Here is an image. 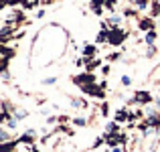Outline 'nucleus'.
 <instances>
[{
	"instance_id": "8",
	"label": "nucleus",
	"mask_w": 160,
	"mask_h": 152,
	"mask_svg": "<svg viewBox=\"0 0 160 152\" xmlns=\"http://www.w3.org/2000/svg\"><path fill=\"white\" fill-rule=\"evenodd\" d=\"M108 35H109V31L99 33V35H98V39H95V43H106V41H108Z\"/></svg>"
},
{
	"instance_id": "12",
	"label": "nucleus",
	"mask_w": 160,
	"mask_h": 152,
	"mask_svg": "<svg viewBox=\"0 0 160 152\" xmlns=\"http://www.w3.org/2000/svg\"><path fill=\"white\" fill-rule=\"evenodd\" d=\"M2 142H8V134L4 132V130H0V144H2Z\"/></svg>"
},
{
	"instance_id": "7",
	"label": "nucleus",
	"mask_w": 160,
	"mask_h": 152,
	"mask_svg": "<svg viewBox=\"0 0 160 152\" xmlns=\"http://www.w3.org/2000/svg\"><path fill=\"white\" fill-rule=\"evenodd\" d=\"M91 8H93V12L95 14H102V0H93V2H91Z\"/></svg>"
},
{
	"instance_id": "3",
	"label": "nucleus",
	"mask_w": 160,
	"mask_h": 152,
	"mask_svg": "<svg viewBox=\"0 0 160 152\" xmlns=\"http://www.w3.org/2000/svg\"><path fill=\"white\" fill-rule=\"evenodd\" d=\"M81 89L85 91V94H91V95H98V98H102V95H103L102 87H98V85H95V83H91V85H83Z\"/></svg>"
},
{
	"instance_id": "6",
	"label": "nucleus",
	"mask_w": 160,
	"mask_h": 152,
	"mask_svg": "<svg viewBox=\"0 0 160 152\" xmlns=\"http://www.w3.org/2000/svg\"><path fill=\"white\" fill-rule=\"evenodd\" d=\"M152 27H154V23L150 18H144L140 23V28H142V31H152Z\"/></svg>"
},
{
	"instance_id": "2",
	"label": "nucleus",
	"mask_w": 160,
	"mask_h": 152,
	"mask_svg": "<svg viewBox=\"0 0 160 152\" xmlns=\"http://www.w3.org/2000/svg\"><path fill=\"white\" fill-rule=\"evenodd\" d=\"M75 83H77V85H91V83H95V77L91 73H85V75H77V77H75Z\"/></svg>"
},
{
	"instance_id": "13",
	"label": "nucleus",
	"mask_w": 160,
	"mask_h": 152,
	"mask_svg": "<svg viewBox=\"0 0 160 152\" xmlns=\"http://www.w3.org/2000/svg\"><path fill=\"white\" fill-rule=\"evenodd\" d=\"M116 130H118V124H113V122H112V124H108V132H109V134L116 132Z\"/></svg>"
},
{
	"instance_id": "10",
	"label": "nucleus",
	"mask_w": 160,
	"mask_h": 152,
	"mask_svg": "<svg viewBox=\"0 0 160 152\" xmlns=\"http://www.w3.org/2000/svg\"><path fill=\"white\" fill-rule=\"evenodd\" d=\"M93 53H95V47H91V45H87V47L83 49V55H87V57H91Z\"/></svg>"
},
{
	"instance_id": "1",
	"label": "nucleus",
	"mask_w": 160,
	"mask_h": 152,
	"mask_svg": "<svg viewBox=\"0 0 160 152\" xmlns=\"http://www.w3.org/2000/svg\"><path fill=\"white\" fill-rule=\"evenodd\" d=\"M124 39H126V33L120 31L118 27H113L112 31H109V35H108V43L109 45H122V43H124Z\"/></svg>"
},
{
	"instance_id": "11",
	"label": "nucleus",
	"mask_w": 160,
	"mask_h": 152,
	"mask_svg": "<svg viewBox=\"0 0 160 152\" xmlns=\"http://www.w3.org/2000/svg\"><path fill=\"white\" fill-rule=\"evenodd\" d=\"M116 120H118V122H124V120H126V112H124V109L116 114Z\"/></svg>"
},
{
	"instance_id": "9",
	"label": "nucleus",
	"mask_w": 160,
	"mask_h": 152,
	"mask_svg": "<svg viewBox=\"0 0 160 152\" xmlns=\"http://www.w3.org/2000/svg\"><path fill=\"white\" fill-rule=\"evenodd\" d=\"M154 39H156V33H154V31H148V33H146V43H148V45H152Z\"/></svg>"
},
{
	"instance_id": "4",
	"label": "nucleus",
	"mask_w": 160,
	"mask_h": 152,
	"mask_svg": "<svg viewBox=\"0 0 160 152\" xmlns=\"http://www.w3.org/2000/svg\"><path fill=\"white\" fill-rule=\"evenodd\" d=\"M150 99H152V98H150L148 91H138V94L134 95V99H132V101H136V104H148Z\"/></svg>"
},
{
	"instance_id": "14",
	"label": "nucleus",
	"mask_w": 160,
	"mask_h": 152,
	"mask_svg": "<svg viewBox=\"0 0 160 152\" xmlns=\"http://www.w3.org/2000/svg\"><path fill=\"white\" fill-rule=\"evenodd\" d=\"M8 128H14V126H16V120H14V118H8Z\"/></svg>"
},
{
	"instance_id": "21",
	"label": "nucleus",
	"mask_w": 160,
	"mask_h": 152,
	"mask_svg": "<svg viewBox=\"0 0 160 152\" xmlns=\"http://www.w3.org/2000/svg\"><path fill=\"white\" fill-rule=\"evenodd\" d=\"M112 152H122V150H120V148H118V146H116V148H113Z\"/></svg>"
},
{
	"instance_id": "17",
	"label": "nucleus",
	"mask_w": 160,
	"mask_h": 152,
	"mask_svg": "<svg viewBox=\"0 0 160 152\" xmlns=\"http://www.w3.org/2000/svg\"><path fill=\"white\" fill-rule=\"evenodd\" d=\"M75 126H85V120H81V118H77V120H75Z\"/></svg>"
},
{
	"instance_id": "5",
	"label": "nucleus",
	"mask_w": 160,
	"mask_h": 152,
	"mask_svg": "<svg viewBox=\"0 0 160 152\" xmlns=\"http://www.w3.org/2000/svg\"><path fill=\"white\" fill-rule=\"evenodd\" d=\"M16 146V142H2L0 144V152H12Z\"/></svg>"
},
{
	"instance_id": "16",
	"label": "nucleus",
	"mask_w": 160,
	"mask_h": 152,
	"mask_svg": "<svg viewBox=\"0 0 160 152\" xmlns=\"http://www.w3.org/2000/svg\"><path fill=\"white\" fill-rule=\"evenodd\" d=\"M55 81H57V79H55V77H49V79H45V85H51V83H55Z\"/></svg>"
},
{
	"instance_id": "15",
	"label": "nucleus",
	"mask_w": 160,
	"mask_h": 152,
	"mask_svg": "<svg viewBox=\"0 0 160 152\" xmlns=\"http://www.w3.org/2000/svg\"><path fill=\"white\" fill-rule=\"evenodd\" d=\"M122 83H124V85H130L132 81H130V77H128V75H124V77H122Z\"/></svg>"
},
{
	"instance_id": "20",
	"label": "nucleus",
	"mask_w": 160,
	"mask_h": 152,
	"mask_svg": "<svg viewBox=\"0 0 160 152\" xmlns=\"http://www.w3.org/2000/svg\"><path fill=\"white\" fill-rule=\"evenodd\" d=\"M106 2H108V6H109V8L113 6V0H106Z\"/></svg>"
},
{
	"instance_id": "22",
	"label": "nucleus",
	"mask_w": 160,
	"mask_h": 152,
	"mask_svg": "<svg viewBox=\"0 0 160 152\" xmlns=\"http://www.w3.org/2000/svg\"><path fill=\"white\" fill-rule=\"evenodd\" d=\"M31 152H39V150H37V148H31Z\"/></svg>"
},
{
	"instance_id": "18",
	"label": "nucleus",
	"mask_w": 160,
	"mask_h": 152,
	"mask_svg": "<svg viewBox=\"0 0 160 152\" xmlns=\"http://www.w3.org/2000/svg\"><path fill=\"white\" fill-rule=\"evenodd\" d=\"M154 53H156V49H154L152 45H150V49H148V57H154Z\"/></svg>"
},
{
	"instance_id": "19",
	"label": "nucleus",
	"mask_w": 160,
	"mask_h": 152,
	"mask_svg": "<svg viewBox=\"0 0 160 152\" xmlns=\"http://www.w3.org/2000/svg\"><path fill=\"white\" fill-rule=\"evenodd\" d=\"M116 59H120V53H113V55H109V61H116Z\"/></svg>"
},
{
	"instance_id": "23",
	"label": "nucleus",
	"mask_w": 160,
	"mask_h": 152,
	"mask_svg": "<svg viewBox=\"0 0 160 152\" xmlns=\"http://www.w3.org/2000/svg\"><path fill=\"white\" fill-rule=\"evenodd\" d=\"M156 104H158V105H160V98H158V99H156Z\"/></svg>"
}]
</instances>
